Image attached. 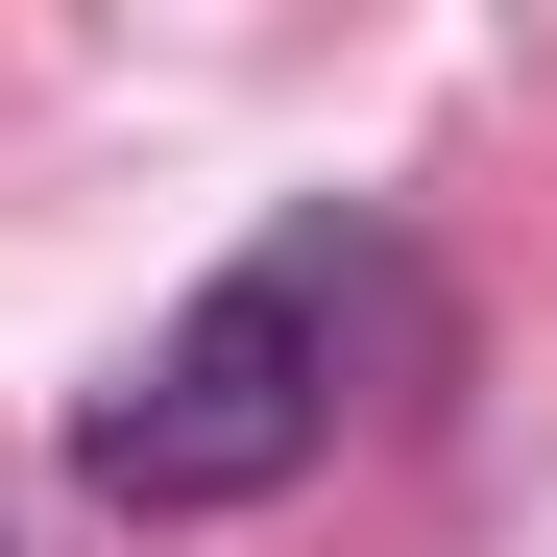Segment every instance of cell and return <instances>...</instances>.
Here are the masks:
<instances>
[{
    "label": "cell",
    "instance_id": "6da1fadb",
    "mask_svg": "<svg viewBox=\"0 0 557 557\" xmlns=\"http://www.w3.org/2000/svg\"><path fill=\"white\" fill-rule=\"evenodd\" d=\"M315 436H339V267H315V243H267V267H219V292L170 315L98 412H73V485L146 509V533H195V509L315 485Z\"/></svg>",
    "mask_w": 557,
    "mask_h": 557
}]
</instances>
